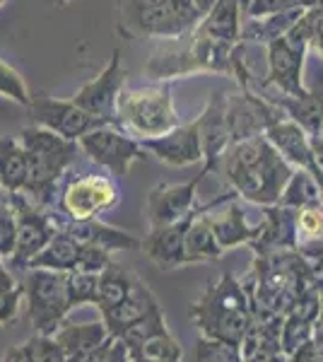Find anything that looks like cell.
<instances>
[{"instance_id": "6da1fadb", "label": "cell", "mask_w": 323, "mask_h": 362, "mask_svg": "<svg viewBox=\"0 0 323 362\" xmlns=\"http://www.w3.org/2000/svg\"><path fill=\"white\" fill-rule=\"evenodd\" d=\"M295 169L263 133L229 145L217 172L237 196L266 208L280 201Z\"/></svg>"}, {"instance_id": "7a4b0ae2", "label": "cell", "mask_w": 323, "mask_h": 362, "mask_svg": "<svg viewBox=\"0 0 323 362\" xmlns=\"http://www.w3.org/2000/svg\"><path fill=\"white\" fill-rule=\"evenodd\" d=\"M191 319L205 338L242 346L254 326V305L249 290L232 273H225L193 302Z\"/></svg>"}, {"instance_id": "3957f363", "label": "cell", "mask_w": 323, "mask_h": 362, "mask_svg": "<svg viewBox=\"0 0 323 362\" xmlns=\"http://www.w3.org/2000/svg\"><path fill=\"white\" fill-rule=\"evenodd\" d=\"M20 140L29 157V177L25 194L37 206H51L56 198L58 181L82 153L78 140H68L44 126H27L20 131Z\"/></svg>"}, {"instance_id": "277c9868", "label": "cell", "mask_w": 323, "mask_h": 362, "mask_svg": "<svg viewBox=\"0 0 323 362\" xmlns=\"http://www.w3.org/2000/svg\"><path fill=\"white\" fill-rule=\"evenodd\" d=\"M119 29L128 37L181 39L201 25L196 0H121Z\"/></svg>"}, {"instance_id": "5b68a950", "label": "cell", "mask_w": 323, "mask_h": 362, "mask_svg": "<svg viewBox=\"0 0 323 362\" xmlns=\"http://www.w3.org/2000/svg\"><path fill=\"white\" fill-rule=\"evenodd\" d=\"M119 126L138 138H157L181 126L174 109L172 83H162L148 90H128L123 87L116 104Z\"/></svg>"}, {"instance_id": "8992f818", "label": "cell", "mask_w": 323, "mask_h": 362, "mask_svg": "<svg viewBox=\"0 0 323 362\" xmlns=\"http://www.w3.org/2000/svg\"><path fill=\"white\" fill-rule=\"evenodd\" d=\"M319 8H309L302 20L290 32L268 44V75L263 87H275L280 95L304 97V58H307L311 44V27H314Z\"/></svg>"}, {"instance_id": "52a82bcc", "label": "cell", "mask_w": 323, "mask_h": 362, "mask_svg": "<svg viewBox=\"0 0 323 362\" xmlns=\"http://www.w3.org/2000/svg\"><path fill=\"white\" fill-rule=\"evenodd\" d=\"M25 305L29 324L39 336H54L73 309L68 293V273L46 271V268H27L22 276Z\"/></svg>"}, {"instance_id": "ba28073f", "label": "cell", "mask_w": 323, "mask_h": 362, "mask_svg": "<svg viewBox=\"0 0 323 362\" xmlns=\"http://www.w3.org/2000/svg\"><path fill=\"white\" fill-rule=\"evenodd\" d=\"M8 198L17 218V247L8 266L13 271H27L29 264L46 249V244L58 235L61 218L49 213L44 206H37L25 194H8Z\"/></svg>"}, {"instance_id": "9c48e42d", "label": "cell", "mask_w": 323, "mask_h": 362, "mask_svg": "<svg viewBox=\"0 0 323 362\" xmlns=\"http://www.w3.org/2000/svg\"><path fill=\"white\" fill-rule=\"evenodd\" d=\"M78 145L82 155H87V160L111 172V177H126L133 162L148 157V150L143 148L138 138L128 136V131L114 124L97 126L95 131L85 133L78 140Z\"/></svg>"}, {"instance_id": "30bf717a", "label": "cell", "mask_w": 323, "mask_h": 362, "mask_svg": "<svg viewBox=\"0 0 323 362\" xmlns=\"http://www.w3.org/2000/svg\"><path fill=\"white\" fill-rule=\"evenodd\" d=\"M119 186L109 174H78L68 179L58 196L63 220H95L119 203Z\"/></svg>"}, {"instance_id": "8fae6325", "label": "cell", "mask_w": 323, "mask_h": 362, "mask_svg": "<svg viewBox=\"0 0 323 362\" xmlns=\"http://www.w3.org/2000/svg\"><path fill=\"white\" fill-rule=\"evenodd\" d=\"M123 87H126V70L121 68V51L114 49L109 63L99 70L97 78L82 85L70 99L75 104H80L82 109H87L92 116H97V119L119 126L116 104H119V95L123 92Z\"/></svg>"}, {"instance_id": "7c38bea8", "label": "cell", "mask_w": 323, "mask_h": 362, "mask_svg": "<svg viewBox=\"0 0 323 362\" xmlns=\"http://www.w3.org/2000/svg\"><path fill=\"white\" fill-rule=\"evenodd\" d=\"M32 119L37 126H44L49 131L68 140H80L85 133L95 131L97 126H104L107 121L92 116L87 109L75 104L73 99H58L46 92H37L32 97Z\"/></svg>"}, {"instance_id": "4fadbf2b", "label": "cell", "mask_w": 323, "mask_h": 362, "mask_svg": "<svg viewBox=\"0 0 323 362\" xmlns=\"http://www.w3.org/2000/svg\"><path fill=\"white\" fill-rule=\"evenodd\" d=\"M121 341L128 346L133 362H181L184 350L179 341L169 334L167 321L162 317V309L155 312L140 324H135L131 331L121 336Z\"/></svg>"}, {"instance_id": "5bb4252c", "label": "cell", "mask_w": 323, "mask_h": 362, "mask_svg": "<svg viewBox=\"0 0 323 362\" xmlns=\"http://www.w3.org/2000/svg\"><path fill=\"white\" fill-rule=\"evenodd\" d=\"M213 172L208 165H203L201 172L189 181L181 184H160L148 194L145 201V215H148L150 227H164L172 225L176 220L186 218L193 208H196V194L201 181Z\"/></svg>"}, {"instance_id": "9a60e30c", "label": "cell", "mask_w": 323, "mask_h": 362, "mask_svg": "<svg viewBox=\"0 0 323 362\" xmlns=\"http://www.w3.org/2000/svg\"><path fill=\"white\" fill-rule=\"evenodd\" d=\"M148 155L172 167H189L203 160V138H201V121L181 124L169 133L157 138H138Z\"/></svg>"}, {"instance_id": "2e32d148", "label": "cell", "mask_w": 323, "mask_h": 362, "mask_svg": "<svg viewBox=\"0 0 323 362\" xmlns=\"http://www.w3.org/2000/svg\"><path fill=\"white\" fill-rule=\"evenodd\" d=\"M203 206H196L186 218L176 220L172 225L164 227H150L148 237L143 239L145 256L162 268V271H172V268L186 266V235H189V227L193 223Z\"/></svg>"}, {"instance_id": "e0dca14e", "label": "cell", "mask_w": 323, "mask_h": 362, "mask_svg": "<svg viewBox=\"0 0 323 362\" xmlns=\"http://www.w3.org/2000/svg\"><path fill=\"white\" fill-rule=\"evenodd\" d=\"M299 225L297 210L285 206H266V220H263V232L251 247L256 256L275 254V251H297L299 249Z\"/></svg>"}, {"instance_id": "ac0fdd59", "label": "cell", "mask_w": 323, "mask_h": 362, "mask_svg": "<svg viewBox=\"0 0 323 362\" xmlns=\"http://www.w3.org/2000/svg\"><path fill=\"white\" fill-rule=\"evenodd\" d=\"M198 121H201L203 138V165L217 172L227 148L232 145V128H229L227 121V99L222 95H215L208 109L198 116Z\"/></svg>"}, {"instance_id": "d6986e66", "label": "cell", "mask_w": 323, "mask_h": 362, "mask_svg": "<svg viewBox=\"0 0 323 362\" xmlns=\"http://www.w3.org/2000/svg\"><path fill=\"white\" fill-rule=\"evenodd\" d=\"M155 312H160V302L155 300V295H152V290L148 285L138 278V283L133 285L131 295H128L116 309H111L109 314H104L102 319H104V324H107V329L111 331V336L121 338L126 331H131L135 324H140V321L152 317Z\"/></svg>"}, {"instance_id": "ffe728a7", "label": "cell", "mask_w": 323, "mask_h": 362, "mask_svg": "<svg viewBox=\"0 0 323 362\" xmlns=\"http://www.w3.org/2000/svg\"><path fill=\"white\" fill-rule=\"evenodd\" d=\"M266 138L278 148V153L297 169H309L316 165L314 153H311V143H309V133L304 131L297 121L280 116L278 121L268 126Z\"/></svg>"}, {"instance_id": "44dd1931", "label": "cell", "mask_w": 323, "mask_h": 362, "mask_svg": "<svg viewBox=\"0 0 323 362\" xmlns=\"http://www.w3.org/2000/svg\"><path fill=\"white\" fill-rule=\"evenodd\" d=\"M61 218V215H58ZM61 227L66 232H70L78 242L82 244H92V247H102L107 251H131L143 247V239H135L128 232L119 230V227L104 225L102 220H63Z\"/></svg>"}, {"instance_id": "7402d4cb", "label": "cell", "mask_w": 323, "mask_h": 362, "mask_svg": "<svg viewBox=\"0 0 323 362\" xmlns=\"http://www.w3.org/2000/svg\"><path fill=\"white\" fill-rule=\"evenodd\" d=\"M210 223H213L215 237L220 242V247L229 251L234 247H242V244H254L263 232L261 225H249L246 223V213L237 201H229L225 210H217V215H210Z\"/></svg>"}, {"instance_id": "603a6c76", "label": "cell", "mask_w": 323, "mask_h": 362, "mask_svg": "<svg viewBox=\"0 0 323 362\" xmlns=\"http://www.w3.org/2000/svg\"><path fill=\"white\" fill-rule=\"evenodd\" d=\"M56 343L63 348V353L70 358H78V355H85V353H92V350L102 348L104 343H109L111 338V331L107 329L104 319L99 317L90 324H63L61 329L54 334Z\"/></svg>"}, {"instance_id": "cb8c5ba5", "label": "cell", "mask_w": 323, "mask_h": 362, "mask_svg": "<svg viewBox=\"0 0 323 362\" xmlns=\"http://www.w3.org/2000/svg\"><path fill=\"white\" fill-rule=\"evenodd\" d=\"M273 104L278 109H283L287 119L297 121L309 136H321L323 133V87L319 90H309L304 97H287L280 95L273 99Z\"/></svg>"}, {"instance_id": "d4e9b609", "label": "cell", "mask_w": 323, "mask_h": 362, "mask_svg": "<svg viewBox=\"0 0 323 362\" xmlns=\"http://www.w3.org/2000/svg\"><path fill=\"white\" fill-rule=\"evenodd\" d=\"M29 177V157L17 138H0V189L5 194H22Z\"/></svg>"}, {"instance_id": "484cf974", "label": "cell", "mask_w": 323, "mask_h": 362, "mask_svg": "<svg viewBox=\"0 0 323 362\" xmlns=\"http://www.w3.org/2000/svg\"><path fill=\"white\" fill-rule=\"evenodd\" d=\"M80 256H82V242H78L70 232L61 227L58 235L46 244V249L29 264V268H46V271L70 273L80 268Z\"/></svg>"}, {"instance_id": "4316f807", "label": "cell", "mask_w": 323, "mask_h": 362, "mask_svg": "<svg viewBox=\"0 0 323 362\" xmlns=\"http://www.w3.org/2000/svg\"><path fill=\"white\" fill-rule=\"evenodd\" d=\"M307 10L309 8H295L268 17H246V22L242 25V42H256L268 46L278 37H283L285 32H290Z\"/></svg>"}, {"instance_id": "83f0119b", "label": "cell", "mask_w": 323, "mask_h": 362, "mask_svg": "<svg viewBox=\"0 0 323 362\" xmlns=\"http://www.w3.org/2000/svg\"><path fill=\"white\" fill-rule=\"evenodd\" d=\"M135 283H138V276L119 264H111L107 271L99 273V290L95 302V307L99 309V317H104L111 309L119 307L131 295Z\"/></svg>"}, {"instance_id": "f1b7e54d", "label": "cell", "mask_w": 323, "mask_h": 362, "mask_svg": "<svg viewBox=\"0 0 323 362\" xmlns=\"http://www.w3.org/2000/svg\"><path fill=\"white\" fill-rule=\"evenodd\" d=\"M278 206L292 208V210H307V208H321L319 184H316L314 174L307 169H295L292 179L287 181L283 196H280Z\"/></svg>"}, {"instance_id": "f546056e", "label": "cell", "mask_w": 323, "mask_h": 362, "mask_svg": "<svg viewBox=\"0 0 323 362\" xmlns=\"http://www.w3.org/2000/svg\"><path fill=\"white\" fill-rule=\"evenodd\" d=\"M22 300H25L22 280H17L13 268L5 266L0 259V326H8L17 319Z\"/></svg>"}, {"instance_id": "4dcf8cb0", "label": "cell", "mask_w": 323, "mask_h": 362, "mask_svg": "<svg viewBox=\"0 0 323 362\" xmlns=\"http://www.w3.org/2000/svg\"><path fill=\"white\" fill-rule=\"evenodd\" d=\"M97 290H99V273H87V271L68 273V293H70V302H73V309L82 305L95 307Z\"/></svg>"}, {"instance_id": "1f68e13d", "label": "cell", "mask_w": 323, "mask_h": 362, "mask_svg": "<svg viewBox=\"0 0 323 362\" xmlns=\"http://www.w3.org/2000/svg\"><path fill=\"white\" fill-rule=\"evenodd\" d=\"M196 362H244L242 346L203 336L196 348Z\"/></svg>"}, {"instance_id": "d6a6232c", "label": "cell", "mask_w": 323, "mask_h": 362, "mask_svg": "<svg viewBox=\"0 0 323 362\" xmlns=\"http://www.w3.org/2000/svg\"><path fill=\"white\" fill-rule=\"evenodd\" d=\"M0 97L10 99V102L20 104V107H27V109L32 107V97H34V95H29L25 78L5 61H0Z\"/></svg>"}, {"instance_id": "836d02e7", "label": "cell", "mask_w": 323, "mask_h": 362, "mask_svg": "<svg viewBox=\"0 0 323 362\" xmlns=\"http://www.w3.org/2000/svg\"><path fill=\"white\" fill-rule=\"evenodd\" d=\"M29 355V362H68V355L56 343L54 336H34L22 343Z\"/></svg>"}, {"instance_id": "e575fe53", "label": "cell", "mask_w": 323, "mask_h": 362, "mask_svg": "<svg viewBox=\"0 0 323 362\" xmlns=\"http://www.w3.org/2000/svg\"><path fill=\"white\" fill-rule=\"evenodd\" d=\"M15 247H17V218L8 198V203H0V259L10 264V259L15 256Z\"/></svg>"}, {"instance_id": "d590c367", "label": "cell", "mask_w": 323, "mask_h": 362, "mask_svg": "<svg viewBox=\"0 0 323 362\" xmlns=\"http://www.w3.org/2000/svg\"><path fill=\"white\" fill-rule=\"evenodd\" d=\"M297 225H299V242H316L323 237V213L321 208L297 210Z\"/></svg>"}, {"instance_id": "8d00e7d4", "label": "cell", "mask_w": 323, "mask_h": 362, "mask_svg": "<svg viewBox=\"0 0 323 362\" xmlns=\"http://www.w3.org/2000/svg\"><path fill=\"white\" fill-rule=\"evenodd\" d=\"M295 8H307V5H304V0H251L246 17H268Z\"/></svg>"}, {"instance_id": "74e56055", "label": "cell", "mask_w": 323, "mask_h": 362, "mask_svg": "<svg viewBox=\"0 0 323 362\" xmlns=\"http://www.w3.org/2000/svg\"><path fill=\"white\" fill-rule=\"evenodd\" d=\"M99 362H133L131 360V353H128V346L121 341V338H111L109 346L104 348L102 358H99Z\"/></svg>"}, {"instance_id": "f35d334b", "label": "cell", "mask_w": 323, "mask_h": 362, "mask_svg": "<svg viewBox=\"0 0 323 362\" xmlns=\"http://www.w3.org/2000/svg\"><path fill=\"white\" fill-rule=\"evenodd\" d=\"M309 49L314 51L316 56L323 58V10L316 13V20H314V27H311V44Z\"/></svg>"}, {"instance_id": "ab89813d", "label": "cell", "mask_w": 323, "mask_h": 362, "mask_svg": "<svg viewBox=\"0 0 323 362\" xmlns=\"http://www.w3.org/2000/svg\"><path fill=\"white\" fill-rule=\"evenodd\" d=\"M290 358V362H323L321 360V355L316 353V348H314V343H304V346H299L295 353L292 355H287Z\"/></svg>"}, {"instance_id": "60d3db41", "label": "cell", "mask_w": 323, "mask_h": 362, "mask_svg": "<svg viewBox=\"0 0 323 362\" xmlns=\"http://www.w3.org/2000/svg\"><path fill=\"white\" fill-rule=\"evenodd\" d=\"M0 362H29V355H27L25 346H13V348L5 350V355Z\"/></svg>"}, {"instance_id": "b9f144b4", "label": "cell", "mask_w": 323, "mask_h": 362, "mask_svg": "<svg viewBox=\"0 0 323 362\" xmlns=\"http://www.w3.org/2000/svg\"><path fill=\"white\" fill-rule=\"evenodd\" d=\"M309 143H311V153H314L316 167L323 172V133L321 136H309Z\"/></svg>"}, {"instance_id": "7bdbcfd3", "label": "cell", "mask_w": 323, "mask_h": 362, "mask_svg": "<svg viewBox=\"0 0 323 362\" xmlns=\"http://www.w3.org/2000/svg\"><path fill=\"white\" fill-rule=\"evenodd\" d=\"M311 343H314L316 353H319L321 360H323V321H319V324H316L314 336H311Z\"/></svg>"}, {"instance_id": "ee69618b", "label": "cell", "mask_w": 323, "mask_h": 362, "mask_svg": "<svg viewBox=\"0 0 323 362\" xmlns=\"http://www.w3.org/2000/svg\"><path fill=\"white\" fill-rule=\"evenodd\" d=\"M309 172L311 174H314V179H316V184H319V196H321V213H323V172H321V169L319 167H311L309 169Z\"/></svg>"}, {"instance_id": "f6af8a7d", "label": "cell", "mask_w": 323, "mask_h": 362, "mask_svg": "<svg viewBox=\"0 0 323 362\" xmlns=\"http://www.w3.org/2000/svg\"><path fill=\"white\" fill-rule=\"evenodd\" d=\"M49 5H54V8H66V5L75 3V0H46Z\"/></svg>"}, {"instance_id": "bcb514c9", "label": "cell", "mask_w": 323, "mask_h": 362, "mask_svg": "<svg viewBox=\"0 0 323 362\" xmlns=\"http://www.w3.org/2000/svg\"><path fill=\"white\" fill-rule=\"evenodd\" d=\"M304 5H307V8H319V10H323V0H304Z\"/></svg>"}, {"instance_id": "7dc6e473", "label": "cell", "mask_w": 323, "mask_h": 362, "mask_svg": "<svg viewBox=\"0 0 323 362\" xmlns=\"http://www.w3.org/2000/svg\"><path fill=\"white\" fill-rule=\"evenodd\" d=\"M5 3H8V0H0V8H3V5H5Z\"/></svg>"}]
</instances>
